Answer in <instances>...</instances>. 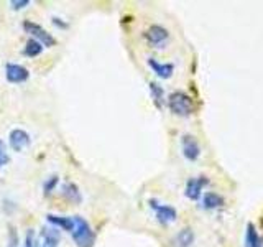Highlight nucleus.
<instances>
[{"label":"nucleus","mask_w":263,"mask_h":247,"mask_svg":"<svg viewBox=\"0 0 263 247\" xmlns=\"http://www.w3.org/2000/svg\"><path fill=\"white\" fill-rule=\"evenodd\" d=\"M143 40L152 48L163 49V48H166L170 41V31L168 28H164L163 25L155 23V25H150V27L143 31Z\"/></svg>","instance_id":"5"},{"label":"nucleus","mask_w":263,"mask_h":247,"mask_svg":"<svg viewBox=\"0 0 263 247\" xmlns=\"http://www.w3.org/2000/svg\"><path fill=\"white\" fill-rule=\"evenodd\" d=\"M8 163H10V156H8V153H7L5 142L0 138V168H4Z\"/></svg>","instance_id":"22"},{"label":"nucleus","mask_w":263,"mask_h":247,"mask_svg":"<svg viewBox=\"0 0 263 247\" xmlns=\"http://www.w3.org/2000/svg\"><path fill=\"white\" fill-rule=\"evenodd\" d=\"M148 87H150V96H152L153 104L158 107V109H163V105L166 104V94H164L163 86L160 82L152 81L150 84H148Z\"/></svg>","instance_id":"16"},{"label":"nucleus","mask_w":263,"mask_h":247,"mask_svg":"<svg viewBox=\"0 0 263 247\" xmlns=\"http://www.w3.org/2000/svg\"><path fill=\"white\" fill-rule=\"evenodd\" d=\"M245 247H263V239L260 237L257 227L249 222L245 227Z\"/></svg>","instance_id":"17"},{"label":"nucleus","mask_w":263,"mask_h":247,"mask_svg":"<svg viewBox=\"0 0 263 247\" xmlns=\"http://www.w3.org/2000/svg\"><path fill=\"white\" fill-rule=\"evenodd\" d=\"M22 27H23L25 33L30 35V38L40 41L45 48H53L56 45V38L45 27H41L40 23L33 22V20H25Z\"/></svg>","instance_id":"4"},{"label":"nucleus","mask_w":263,"mask_h":247,"mask_svg":"<svg viewBox=\"0 0 263 247\" xmlns=\"http://www.w3.org/2000/svg\"><path fill=\"white\" fill-rule=\"evenodd\" d=\"M179 142H181V155L184 156V160L194 163V162H197L201 158L202 148H201L199 140H197L194 135H191V134L181 135Z\"/></svg>","instance_id":"6"},{"label":"nucleus","mask_w":263,"mask_h":247,"mask_svg":"<svg viewBox=\"0 0 263 247\" xmlns=\"http://www.w3.org/2000/svg\"><path fill=\"white\" fill-rule=\"evenodd\" d=\"M46 222L49 226H53L64 233H72L74 231V218L72 216H61V214H53L49 213L46 214Z\"/></svg>","instance_id":"12"},{"label":"nucleus","mask_w":263,"mask_h":247,"mask_svg":"<svg viewBox=\"0 0 263 247\" xmlns=\"http://www.w3.org/2000/svg\"><path fill=\"white\" fill-rule=\"evenodd\" d=\"M5 79L10 84H22L30 79V69L27 66L18 63H7L5 64Z\"/></svg>","instance_id":"9"},{"label":"nucleus","mask_w":263,"mask_h":247,"mask_svg":"<svg viewBox=\"0 0 263 247\" xmlns=\"http://www.w3.org/2000/svg\"><path fill=\"white\" fill-rule=\"evenodd\" d=\"M45 51V46L40 43V41L30 38L27 43H25V48H23V56L27 58H38L41 53Z\"/></svg>","instance_id":"18"},{"label":"nucleus","mask_w":263,"mask_h":247,"mask_svg":"<svg viewBox=\"0 0 263 247\" xmlns=\"http://www.w3.org/2000/svg\"><path fill=\"white\" fill-rule=\"evenodd\" d=\"M58 185H60V177L58 175H51V177H48L45 180V183H43V195L48 196V195H51L54 189L58 188Z\"/></svg>","instance_id":"20"},{"label":"nucleus","mask_w":263,"mask_h":247,"mask_svg":"<svg viewBox=\"0 0 263 247\" xmlns=\"http://www.w3.org/2000/svg\"><path fill=\"white\" fill-rule=\"evenodd\" d=\"M194 241H196L194 231L191 227H183L175 234L171 244H173V247H193Z\"/></svg>","instance_id":"15"},{"label":"nucleus","mask_w":263,"mask_h":247,"mask_svg":"<svg viewBox=\"0 0 263 247\" xmlns=\"http://www.w3.org/2000/svg\"><path fill=\"white\" fill-rule=\"evenodd\" d=\"M61 231L53 226L41 229V247H60Z\"/></svg>","instance_id":"14"},{"label":"nucleus","mask_w":263,"mask_h":247,"mask_svg":"<svg viewBox=\"0 0 263 247\" xmlns=\"http://www.w3.org/2000/svg\"><path fill=\"white\" fill-rule=\"evenodd\" d=\"M199 201H201L202 209H205V211H217L220 208H224V204H226L224 196L217 191H205L201 196Z\"/></svg>","instance_id":"11"},{"label":"nucleus","mask_w":263,"mask_h":247,"mask_svg":"<svg viewBox=\"0 0 263 247\" xmlns=\"http://www.w3.org/2000/svg\"><path fill=\"white\" fill-rule=\"evenodd\" d=\"M51 23L54 25V27L61 28V30L69 28V23H68V22H64L63 19H60V16H51Z\"/></svg>","instance_id":"24"},{"label":"nucleus","mask_w":263,"mask_h":247,"mask_svg":"<svg viewBox=\"0 0 263 247\" xmlns=\"http://www.w3.org/2000/svg\"><path fill=\"white\" fill-rule=\"evenodd\" d=\"M7 233V247H20V236L13 224H8Z\"/></svg>","instance_id":"19"},{"label":"nucleus","mask_w":263,"mask_h":247,"mask_svg":"<svg viewBox=\"0 0 263 247\" xmlns=\"http://www.w3.org/2000/svg\"><path fill=\"white\" fill-rule=\"evenodd\" d=\"M209 185V178L205 175L191 177L186 181L184 186V196L189 201H199L201 196L204 195V188Z\"/></svg>","instance_id":"7"},{"label":"nucleus","mask_w":263,"mask_h":247,"mask_svg":"<svg viewBox=\"0 0 263 247\" xmlns=\"http://www.w3.org/2000/svg\"><path fill=\"white\" fill-rule=\"evenodd\" d=\"M23 247H38V236L35 229H27L23 237Z\"/></svg>","instance_id":"21"},{"label":"nucleus","mask_w":263,"mask_h":247,"mask_svg":"<svg viewBox=\"0 0 263 247\" xmlns=\"http://www.w3.org/2000/svg\"><path fill=\"white\" fill-rule=\"evenodd\" d=\"M72 218H74V231L71 233V237L76 247H94L97 236L87 222V219L82 216H72Z\"/></svg>","instance_id":"1"},{"label":"nucleus","mask_w":263,"mask_h":247,"mask_svg":"<svg viewBox=\"0 0 263 247\" xmlns=\"http://www.w3.org/2000/svg\"><path fill=\"white\" fill-rule=\"evenodd\" d=\"M146 64L155 73V76H158L160 79H171L173 74H175V64L173 63H163L156 58H148Z\"/></svg>","instance_id":"10"},{"label":"nucleus","mask_w":263,"mask_h":247,"mask_svg":"<svg viewBox=\"0 0 263 247\" xmlns=\"http://www.w3.org/2000/svg\"><path fill=\"white\" fill-rule=\"evenodd\" d=\"M166 104L170 112L173 115H178V117H189L194 112L193 97L183 91H173L166 99Z\"/></svg>","instance_id":"2"},{"label":"nucleus","mask_w":263,"mask_h":247,"mask_svg":"<svg viewBox=\"0 0 263 247\" xmlns=\"http://www.w3.org/2000/svg\"><path fill=\"white\" fill-rule=\"evenodd\" d=\"M148 206H150V209L155 213V219L158 221L161 226H170L173 222L178 221V211L175 206L160 203L158 200H155V198H152V200L148 201Z\"/></svg>","instance_id":"3"},{"label":"nucleus","mask_w":263,"mask_h":247,"mask_svg":"<svg viewBox=\"0 0 263 247\" xmlns=\"http://www.w3.org/2000/svg\"><path fill=\"white\" fill-rule=\"evenodd\" d=\"M30 4H31V0H10V2H8V5H10L13 12L23 10V8H27Z\"/></svg>","instance_id":"23"},{"label":"nucleus","mask_w":263,"mask_h":247,"mask_svg":"<svg viewBox=\"0 0 263 247\" xmlns=\"http://www.w3.org/2000/svg\"><path fill=\"white\" fill-rule=\"evenodd\" d=\"M31 144V135L28 134L25 129H12L10 134H8V147H10L12 152L20 153L25 148L30 147Z\"/></svg>","instance_id":"8"},{"label":"nucleus","mask_w":263,"mask_h":247,"mask_svg":"<svg viewBox=\"0 0 263 247\" xmlns=\"http://www.w3.org/2000/svg\"><path fill=\"white\" fill-rule=\"evenodd\" d=\"M61 196L71 204H81L82 200H84L81 188L78 186V183H74V181H64L61 185Z\"/></svg>","instance_id":"13"}]
</instances>
